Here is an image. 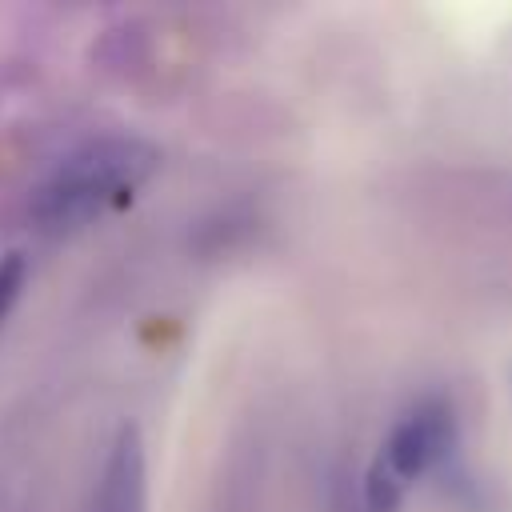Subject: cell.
<instances>
[{"label": "cell", "mask_w": 512, "mask_h": 512, "mask_svg": "<svg viewBox=\"0 0 512 512\" xmlns=\"http://www.w3.org/2000/svg\"><path fill=\"white\" fill-rule=\"evenodd\" d=\"M160 168L156 144L140 136H100L52 164L32 188L28 220L44 236H68L128 204Z\"/></svg>", "instance_id": "6da1fadb"}, {"label": "cell", "mask_w": 512, "mask_h": 512, "mask_svg": "<svg viewBox=\"0 0 512 512\" xmlns=\"http://www.w3.org/2000/svg\"><path fill=\"white\" fill-rule=\"evenodd\" d=\"M456 452V412L448 400L428 396L416 408H408L392 432L384 436L368 476H364V508L368 512H396L404 492L444 468Z\"/></svg>", "instance_id": "7a4b0ae2"}, {"label": "cell", "mask_w": 512, "mask_h": 512, "mask_svg": "<svg viewBox=\"0 0 512 512\" xmlns=\"http://www.w3.org/2000/svg\"><path fill=\"white\" fill-rule=\"evenodd\" d=\"M88 512H148V452L136 424H120L92 484Z\"/></svg>", "instance_id": "3957f363"}, {"label": "cell", "mask_w": 512, "mask_h": 512, "mask_svg": "<svg viewBox=\"0 0 512 512\" xmlns=\"http://www.w3.org/2000/svg\"><path fill=\"white\" fill-rule=\"evenodd\" d=\"M24 284H28V256L24 252H4L0 256V324L16 308Z\"/></svg>", "instance_id": "277c9868"}]
</instances>
